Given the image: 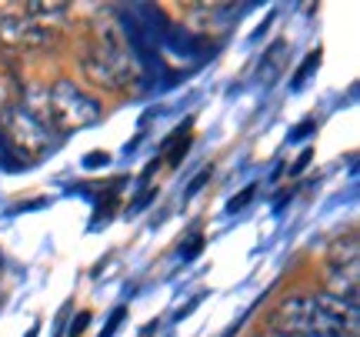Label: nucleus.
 <instances>
[{
  "label": "nucleus",
  "mask_w": 360,
  "mask_h": 337,
  "mask_svg": "<svg viewBox=\"0 0 360 337\" xmlns=\"http://www.w3.org/2000/svg\"><path fill=\"white\" fill-rule=\"evenodd\" d=\"M270 331L290 337H360V314L354 300L334 294H310V298H287L270 314Z\"/></svg>",
  "instance_id": "obj_1"
},
{
  "label": "nucleus",
  "mask_w": 360,
  "mask_h": 337,
  "mask_svg": "<svg viewBox=\"0 0 360 337\" xmlns=\"http://www.w3.org/2000/svg\"><path fill=\"white\" fill-rule=\"evenodd\" d=\"M84 74L103 91H127L137 77V67L124 47V34L110 20H97L94 27L90 47L84 51Z\"/></svg>",
  "instance_id": "obj_2"
},
{
  "label": "nucleus",
  "mask_w": 360,
  "mask_h": 337,
  "mask_svg": "<svg viewBox=\"0 0 360 337\" xmlns=\"http://www.w3.org/2000/svg\"><path fill=\"white\" fill-rule=\"evenodd\" d=\"M101 104L84 91H77V84H70V80H57L47 91V120H53L64 134L94 127V124H101Z\"/></svg>",
  "instance_id": "obj_3"
},
{
  "label": "nucleus",
  "mask_w": 360,
  "mask_h": 337,
  "mask_svg": "<svg viewBox=\"0 0 360 337\" xmlns=\"http://www.w3.org/2000/svg\"><path fill=\"white\" fill-rule=\"evenodd\" d=\"M0 134H4L7 147L13 151V157L20 164L34 160V157H44L53 147L51 127H44L37 117L27 114L24 107H13L11 114L0 117Z\"/></svg>",
  "instance_id": "obj_4"
},
{
  "label": "nucleus",
  "mask_w": 360,
  "mask_h": 337,
  "mask_svg": "<svg viewBox=\"0 0 360 337\" xmlns=\"http://www.w3.org/2000/svg\"><path fill=\"white\" fill-rule=\"evenodd\" d=\"M53 44V30L40 17L24 13H0V47L17 53H34Z\"/></svg>",
  "instance_id": "obj_5"
},
{
  "label": "nucleus",
  "mask_w": 360,
  "mask_h": 337,
  "mask_svg": "<svg viewBox=\"0 0 360 337\" xmlns=\"http://www.w3.org/2000/svg\"><path fill=\"white\" fill-rule=\"evenodd\" d=\"M20 84L13 77H7V74H0V117L11 114L13 107H20Z\"/></svg>",
  "instance_id": "obj_6"
},
{
  "label": "nucleus",
  "mask_w": 360,
  "mask_h": 337,
  "mask_svg": "<svg viewBox=\"0 0 360 337\" xmlns=\"http://www.w3.org/2000/svg\"><path fill=\"white\" fill-rule=\"evenodd\" d=\"M321 64V51H314V53H307V61H304V64H300V70H297V77L290 80V84H294V87H300V84H304V80L310 77V74H314V67Z\"/></svg>",
  "instance_id": "obj_7"
},
{
  "label": "nucleus",
  "mask_w": 360,
  "mask_h": 337,
  "mask_svg": "<svg viewBox=\"0 0 360 337\" xmlns=\"http://www.w3.org/2000/svg\"><path fill=\"white\" fill-rule=\"evenodd\" d=\"M27 13H67V4H27Z\"/></svg>",
  "instance_id": "obj_8"
},
{
  "label": "nucleus",
  "mask_w": 360,
  "mask_h": 337,
  "mask_svg": "<svg viewBox=\"0 0 360 337\" xmlns=\"http://www.w3.org/2000/svg\"><path fill=\"white\" fill-rule=\"evenodd\" d=\"M254 194H257V187L250 184L247 191H240V194L233 197V201H231V208H227V210H244V208H247V201H250V197H254Z\"/></svg>",
  "instance_id": "obj_9"
},
{
  "label": "nucleus",
  "mask_w": 360,
  "mask_h": 337,
  "mask_svg": "<svg viewBox=\"0 0 360 337\" xmlns=\"http://www.w3.org/2000/svg\"><path fill=\"white\" fill-rule=\"evenodd\" d=\"M124 321V307H117L114 311V317H110V324L103 327V337H114V331H117V324Z\"/></svg>",
  "instance_id": "obj_10"
},
{
  "label": "nucleus",
  "mask_w": 360,
  "mask_h": 337,
  "mask_svg": "<svg viewBox=\"0 0 360 337\" xmlns=\"http://www.w3.org/2000/svg\"><path fill=\"white\" fill-rule=\"evenodd\" d=\"M207 177H210V170H200V174H197V181H193L191 187H187V197H193V194H197V191H200V187H204V184H207Z\"/></svg>",
  "instance_id": "obj_11"
},
{
  "label": "nucleus",
  "mask_w": 360,
  "mask_h": 337,
  "mask_svg": "<svg viewBox=\"0 0 360 337\" xmlns=\"http://www.w3.org/2000/svg\"><path fill=\"white\" fill-rule=\"evenodd\" d=\"M84 164H87V167H97V164H107V154H94V157H87Z\"/></svg>",
  "instance_id": "obj_12"
},
{
  "label": "nucleus",
  "mask_w": 360,
  "mask_h": 337,
  "mask_svg": "<svg viewBox=\"0 0 360 337\" xmlns=\"http://www.w3.org/2000/svg\"><path fill=\"white\" fill-rule=\"evenodd\" d=\"M307 160H310V151H304V157H300V160H297V167H294V174H300V170L307 167Z\"/></svg>",
  "instance_id": "obj_13"
}]
</instances>
